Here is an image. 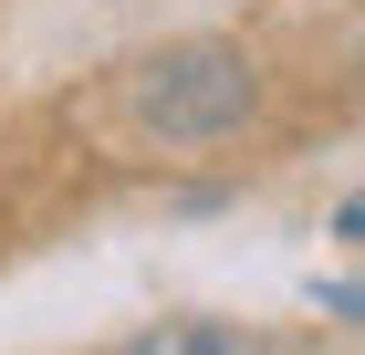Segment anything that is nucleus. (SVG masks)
<instances>
[{
  "instance_id": "nucleus-1",
  "label": "nucleus",
  "mask_w": 365,
  "mask_h": 355,
  "mask_svg": "<svg viewBox=\"0 0 365 355\" xmlns=\"http://www.w3.org/2000/svg\"><path fill=\"white\" fill-rule=\"evenodd\" d=\"M84 126L136 167H178V157H240L272 126V74L251 42L230 31H168L136 42L84 84Z\"/></svg>"
},
{
  "instance_id": "nucleus-2",
  "label": "nucleus",
  "mask_w": 365,
  "mask_h": 355,
  "mask_svg": "<svg viewBox=\"0 0 365 355\" xmlns=\"http://www.w3.org/2000/svg\"><path fill=\"white\" fill-rule=\"evenodd\" d=\"M105 355H282L261 324H220V314H168V324H136Z\"/></svg>"
},
{
  "instance_id": "nucleus-4",
  "label": "nucleus",
  "mask_w": 365,
  "mask_h": 355,
  "mask_svg": "<svg viewBox=\"0 0 365 355\" xmlns=\"http://www.w3.org/2000/svg\"><path fill=\"white\" fill-rule=\"evenodd\" d=\"M334 241H355V251H365V189H344V199H334Z\"/></svg>"
},
{
  "instance_id": "nucleus-3",
  "label": "nucleus",
  "mask_w": 365,
  "mask_h": 355,
  "mask_svg": "<svg viewBox=\"0 0 365 355\" xmlns=\"http://www.w3.org/2000/svg\"><path fill=\"white\" fill-rule=\"evenodd\" d=\"M313 314H344V324H365V282H313Z\"/></svg>"
}]
</instances>
